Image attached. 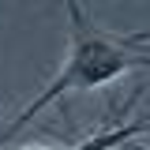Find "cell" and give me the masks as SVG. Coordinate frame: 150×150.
I'll list each match as a JSON object with an SVG mask.
<instances>
[{
  "label": "cell",
  "mask_w": 150,
  "mask_h": 150,
  "mask_svg": "<svg viewBox=\"0 0 150 150\" xmlns=\"http://www.w3.org/2000/svg\"><path fill=\"white\" fill-rule=\"evenodd\" d=\"M146 131V120H135V124H124V128H109V131H98L90 139L75 143V146H38V150H112V146H124L131 143L135 135Z\"/></svg>",
  "instance_id": "obj_2"
},
{
  "label": "cell",
  "mask_w": 150,
  "mask_h": 150,
  "mask_svg": "<svg viewBox=\"0 0 150 150\" xmlns=\"http://www.w3.org/2000/svg\"><path fill=\"white\" fill-rule=\"evenodd\" d=\"M64 11H68V53H64V64L45 83V90L38 94L23 112H15V120L8 128H0V146L11 143L26 124H34L38 116L49 105H56L60 98L86 94L94 86H105L112 79H120L131 68H146L150 56L143 49L146 34H112L105 26H98L79 8V0H64Z\"/></svg>",
  "instance_id": "obj_1"
}]
</instances>
